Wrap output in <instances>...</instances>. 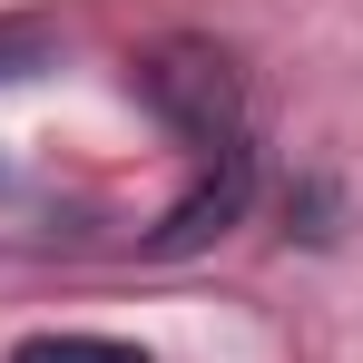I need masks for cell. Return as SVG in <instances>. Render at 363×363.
<instances>
[{
	"label": "cell",
	"instance_id": "obj_4",
	"mask_svg": "<svg viewBox=\"0 0 363 363\" xmlns=\"http://www.w3.org/2000/svg\"><path fill=\"white\" fill-rule=\"evenodd\" d=\"M40 60H50V30L40 20H0V79H30Z\"/></svg>",
	"mask_w": 363,
	"mask_h": 363
},
{
	"label": "cell",
	"instance_id": "obj_1",
	"mask_svg": "<svg viewBox=\"0 0 363 363\" xmlns=\"http://www.w3.org/2000/svg\"><path fill=\"white\" fill-rule=\"evenodd\" d=\"M138 99H147L167 128H186V138H196V157H206V147H226V138H245L236 69L216 60V50H196V40L147 50V60H138Z\"/></svg>",
	"mask_w": 363,
	"mask_h": 363
},
{
	"label": "cell",
	"instance_id": "obj_2",
	"mask_svg": "<svg viewBox=\"0 0 363 363\" xmlns=\"http://www.w3.org/2000/svg\"><path fill=\"white\" fill-rule=\"evenodd\" d=\"M245 196H255V147H245V138H226V147H206V177L167 206V226H157L147 245H157V255H186V245L226 236V226L245 216Z\"/></svg>",
	"mask_w": 363,
	"mask_h": 363
},
{
	"label": "cell",
	"instance_id": "obj_3",
	"mask_svg": "<svg viewBox=\"0 0 363 363\" xmlns=\"http://www.w3.org/2000/svg\"><path fill=\"white\" fill-rule=\"evenodd\" d=\"M10 363H147V354L118 344V334H30Z\"/></svg>",
	"mask_w": 363,
	"mask_h": 363
}]
</instances>
